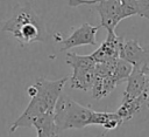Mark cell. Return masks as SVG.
Segmentation results:
<instances>
[{
  "instance_id": "cell-1",
  "label": "cell",
  "mask_w": 149,
  "mask_h": 137,
  "mask_svg": "<svg viewBox=\"0 0 149 137\" xmlns=\"http://www.w3.org/2000/svg\"><path fill=\"white\" fill-rule=\"evenodd\" d=\"M68 81V76L55 81L40 77L34 84L29 85L28 94L30 96V101L23 112L9 126V132H14L17 128H30L36 118L49 112H54L55 105Z\"/></svg>"
},
{
  "instance_id": "cell-2",
  "label": "cell",
  "mask_w": 149,
  "mask_h": 137,
  "mask_svg": "<svg viewBox=\"0 0 149 137\" xmlns=\"http://www.w3.org/2000/svg\"><path fill=\"white\" fill-rule=\"evenodd\" d=\"M2 30L12 33L22 46L42 42L47 37V30L42 19L34 12L29 4L17 6L14 14L2 25Z\"/></svg>"
},
{
  "instance_id": "cell-3",
  "label": "cell",
  "mask_w": 149,
  "mask_h": 137,
  "mask_svg": "<svg viewBox=\"0 0 149 137\" xmlns=\"http://www.w3.org/2000/svg\"><path fill=\"white\" fill-rule=\"evenodd\" d=\"M93 109L79 104L66 94L62 93L54 110L55 124L61 135L69 129H83L91 125Z\"/></svg>"
},
{
  "instance_id": "cell-4",
  "label": "cell",
  "mask_w": 149,
  "mask_h": 137,
  "mask_svg": "<svg viewBox=\"0 0 149 137\" xmlns=\"http://www.w3.org/2000/svg\"><path fill=\"white\" fill-rule=\"evenodd\" d=\"M80 5H94V9L100 15V26L107 32H114L118 23L123 20L122 4L118 0H69V6L78 7Z\"/></svg>"
},
{
  "instance_id": "cell-5",
  "label": "cell",
  "mask_w": 149,
  "mask_h": 137,
  "mask_svg": "<svg viewBox=\"0 0 149 137\" xmlns=\"http://www.w3.org/2000/svg\"><path fill=\"white\" fill-rule=\"evenodd\" d=\"M101 28V26H92L90 23H83L80 27L74 28L72 34H70L66 39L59 41L61 43V52L69 50L73 47L79 46H95V34Z\"/></svg>"
},
{
  "instance_id": "cell-6",
  "label": "cell",
  "mask_w": 149,
  "mask_h": 137,
  "mask_svg": "<svg viewBox=\"0 0 149 137\" xmlns=\"http://www.w3.org/2000/svg\"><path fill=\"white\" fill-rule=\"evenodd\" d=\"M123 40L119 37L115 32H107V36L104 42L95 49L91 56L97 63L108 62L112 60H116L120 57V48Z\"/></svg>"
},
{
  "instance_id": "cell-7",
  "label": "cell",
  "mask_w": 149,
  "mask_h": 137,
  "mask_svg": "<svg viewBox=\"0 0 149 137\" xmlns=\"http://www.w3.org/2000/svg\"><path fill=\"white\" fill-rule=\"evenodd\" d=\"M149 83V76L144 75L137 67L133 68L129 77L127 78V87L122 98H136L141 96Z\"/></svg>"
},
{
  "instance_id": "cell-8",
  "label": "cell",
  "mask_w": 149,
  "mask_h": 137,
  "mask_svg": "<svg viewBox=\"0 0 149 137\" xmlns=\"http://www.w3.org/2000/svg\"><path fill=\"white\" fill-rule=\"evenodd\" d=\"M95 80H97V74L94 69L74 68L72 75L69 77V85L72 89L88 91L92 90Z\"/></svg>"
},
{
  "instance_id": "cell-9",
  "label": "cell",
  "mask_w": 149,
  "mask_h": 137,
  "mask_svg": "<svg viewBox=\"0 0 149 137\" xmlns=\"http://www.w3.org/2000/svg\"><path fill=\"white\" fill-rule=\"evenodd\" d=\"M144 56V48L140 46L137 40L123 41L120 48V59L126 60L134 67L139 66Z\"/></svg>"
},
{
  "instance_id": "cell-10",
  "label": "cell",
  "mask_w": 149,
  "mask_h": 137,
  "mask_svg": "<svg viewBox=\"0 0 149 137\" xmlns=\"http://www.w3.org/2000/svg\"><path fill=\"white\" fill-rule=\"evenodd\" d=\"M33 126L36 129L37 137H58L59 133L57 131L54 112H49L36 118L33 122Z\"/></svg>"
},
{
  "instance_id": "cell-11",
  "label": "cell",
  "mask_w": 149,
  "mask_h": 137,
  "mask_svg": "<svg viewBox=\"0 0 149 137\" xmlns=\"http://www.w3.org/2000/svg\"><path fill=\"white\" fill-rule=\"evenodd\" d=\"M123 123V119L116 112L107 111H93L91 118V125H100L107 130L118 129Z\"/></svg>"
},
{
  "instance_id": "cell-12",
  "label": "cell",
  "mask_w": 149,
  "mask_h": 137,
  "mask_svg": "<svg viewBox=\"0 0 149 137\" xmlns=\"http://www.w3.org/2000/svg\"><path fill=\"white\" fill-rule=\"evenodd\" d=\"M143 109H144V104L142 96H139L136 98H122L121 105L119 107L116 114L123 121H129Z\"/></svg>"
},
{
  "instance_id": "cell-13",
  "label": "cell",
  "mask_w": 149,
  "mask_h": 137,
  "mask_svg": "<svg viewBox=\"0 0 149 137\" xmlns=\"http://www.w3.org/2000/svg\"><path fill=\"white\" fill-rule=\"evenodd\" d=\"M118 85L116 81L113 78V76H106V77H99L97 76V80L92 88V96L94 100H101L106 96H108L114 88Z\"/></svg>"
},
{
  "instance_id": "cell-14",
  "label": "cell",
  "mask_w": 149,
  "mask_h": 137,
  "mask_svg": "<svg viewBox=\"0 0 149 137\" xmlns=\"http://www.w3.org/2000/svg\"><path fill=\"white\" fill-rule=\"evenodd\" d=\"M66 63L74 68L80 69H94L97 62L93 60L91 55H78L76 53H68L66 54Z\"/></svg>"
},
{
  "instance_id": "cell-15",
  "label": "cell",
  "mask_w": 149,
  "mask_h": 137,
  "mask_svg": "<svg viewBox=\"0 0 149 137\" xmlns=\"http://www.w3.org/2000/svg\"><path fill=\"white\" fill-rule=\"evenodd\" d=\"M133 68H134V66L132 63H129L126 60H122V59L119 57L118 61H116V64H115V68H114V71H113L112 76L116 81V83L119 84V83L126 81L129 77L130 73L133 71Z\"/></svg>"
},
{
  "instance_id": "cell-16",
  "label": "cell",
  "mask_w": 149,
  "mask_h": 137,
  "mask_svg": "<svg viewBox=\"0 0 149 137\" xmlns=\"http://www.w3.org/2000/svg\"><path fill=\"white\" fill-rule=\"evenodd\" d=\"M144 75L149 76V46L144 47V56L139 66H136Z\"/></svg>"
},
{
  "instance_id": "cell-17",
  "label": "cell",
  "mask_w": 149,
  "mask_h": 137,
  "mask_svg": "<svg viewBox=\"0 0 149 137\" xmlns=\"http://www.w3.org/2000/svg\"><path fill=\"white\" fill-rule=\"evenodd\" d=\"M139 15L149 20V0H137Z\"/></svg>"
},
{
  "instance_id": "cell-18",
  "label": "cell",
  "mask_w": 149,
  "mask_h": 137,
  "mask_svg": "<svg viewBox=\"0 0 149 137\" xmlns=\"http://www.w3.org/2000/svg\"><path fill=\"white\" fill-rule=\"evenodd\" d=\"M118 1H120L121 4H125V2H127V1H129V0H118Z\"/></svg>"
}]
</instances>
